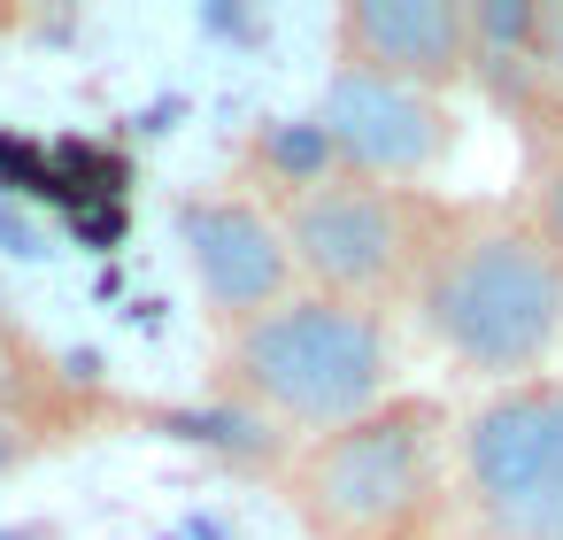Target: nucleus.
<instances>
[{"label": "nucleus", "mask_w": 563, "mask_h": 540, "mask_svg": "<svg viewBox=\"0 0 563 540\" xmlns=\"http://www.w3.org/2000/svg\"><path fill=\"white\" fill-rule=\"evenodd\" d=\"M417 332L471 378H540L563 348V263L501 201H455L448 232L409 286Z\"/></svg>", "instance_id": "obj_1"}, {"label": "nucleus", "mask_w": 563, "mask_h": 540, "mask_svg": "<svg viewBox=\"0 0 563 540\" xmlns=\"http://www.w3.org/2000/svg\"><path fill=\"white\" fill-rule=\"evenodd\" d=\"M217 386L247 417L286 425L301 440H324V432H340L401 394L394 317L294 286L286 301H271L240 332H217Z\"/></svg>", "instance_id": "obj_2"}, {"label": "nucleus", "mask_w": 563, "mask_h": 540, "mask_svg": "<svg viewBox=\"0 0 563 540\" xmlns=\"http://www.w3.org/2000/svg\"><path fill=\"white\" fill-rule=\"evenodd\" d=\"M286 502L309 540H424L448 502V417L424 394L301 440L286 463Z\"/></svg>", "instance_id": "obj_3"}, {"label": "nucleus", "mask_w": 563, "mask_h": 540, "mask_svg": "<svg viewBox=\"0 0 563 540\" xmlns=\"http://www.w3.org/2000/svg\"><path fill=\"white\" fill-rule=\"evenodd\" d=\"M286 255H294V286L355 301V309H409V286L424 278L448 209L432 186H378V178H347V170H317L286 194H271Z\"/></svg>", "instance_id": "obj_4"}, {"label": "nucleus", "mask_w": 563, "mask_h": 540, "mask_svg": "<svg viewBox=\"0 0 563 540\" xmlns=\"http://www.w3.org/2000/svg\"><path fill=\"white\" fill-rule=\"evenodd\" d=\"M478 540H563V371L494 386L448 440Z\"/></svg>", "instance_id": "obj_5"}, {"label": "nucleus", "mask_w": 563, "mask_h": 540, "mask_svg": "<svg viewBox=\"0 0 563 540\" xmlns=\"http://www.w3.org/2000/svg\"><path fill=\"white\" fill-rule=\"evenodd\" d=\"M170 240H178L186 286L217 332H240L247 317H263L271 301L294 294V255H286L271 194L201 186L170 209Z\"/></svg>", "instance_id": "obj_6"}, {"label": "nucleus", "mask_w": 563, "mask_h": 540, "mask_svg": "<svg viewBox=\"0 0 563 540\" xmlns=\"http://www.w3.org/2000/svg\"><path fill=\"white\" fill-rule=\"evenodd\" d=\"M455 140H463V124H455L448 93L386 86V78H363V70H332L324 93H317V147L347 178L424 186L455 155Z\"/></svg>", "instance_id": "obj_7"}, {"label": "nucleus", "mask_w": 563, "mask_h": 540, "mask_svg": "<svg viewBox=\"0 0 563 540\" xmlns=\"http://www.w3.org/2000/svg\"><path fill=\"white\" fill-rule=\"evenodd\" d=\"M332 70L455 93L471 78V9L463 0H347L332 16Z\"/></svg>", "instance_id": "obj_8"}, {"label": "nucleus", "mask_w": 563, "mask_h": 540, "mask_svg": "<svg viewBox=\"0 0 563 540\" xmlns=\"http://www.w3.org/2000/svg\"><path fill=\"white\" fill-rule=\"evenodd\" d=\"M517 217L563 263V101L525 109V201H517Z\"/></svg>", "instance_id": "obj_9"}, {"label": "nucleus", "mask_w": 563, "mask_h": 540, "mask_svg": "<svg viewBox=\"0 0 563 540\" xmlns=\"http://www.w3.org/2000/svg\"><path fill=\"white\" fill-rule=\"evenodd\" d=\"M40 394H47V371H32V378L16 386V371L0 363V478L32 471V463L63 440V417H55Z\"/></svg>", "instance_id": "obj_10"}, {"label": "nucleus", "mask_w": 563, "mask_h": 540, "mask_svg": "<svg viewBox=\"0 0 563 540\" xmlns=\"http://www.w3.org/2000/svg\"><path fill=\"white\" fill-rule=\"evenodd\" d=\"M9 355H24V317H16L9 286H0V363H9Z\"/></svg>", "instance_id": "obj_11"}]
</instances>
